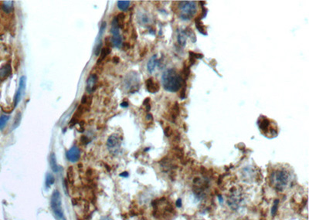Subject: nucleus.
<instances>
[{"mask_svg": "<svg viewBox=\"0 0 309 220\" xmlns=\"http://www.w3.org/2000/svg\"><path fill=\"white\" fill-rule=\"evenodd\" d=\"M162 81L164 89L169 92H176L186 84V81L174 69L165 71L162 76Z\"/></svg>", "mask_w": 309, "mask_h": 220, "instance_id": "f257e3e1", "label": "nucleus"}, {"mask_svg": "<svg viewBox=\"0 0 309 220\" xmlns=\"http://www.w3.org/2000/svg\"><path fill=\"white\" fill-rule=\"evenodd\" d=\"M270 180L274 188L278 191H284L290 184L291 174L285 169H278L271 173Z\"/></svg>", "mask_w": 309, "mask_h": 220, "instance_id": "f03ea898", "label": "nucleus"}, {"mask_svg": "<svg viewBox=\"0 0 309 220\" xmlns=\"http://www.w3.org/2000/svg\"><path fill=\"white\" fill-rule=\"evenodd\" d=\"M179 9L180 11L179 18L182 20H189L197 13V4L194 1H180Z\"/></svg>", "mask_w": 309, "mask_h": 220, "instance_id": "7ed1b4c3", "label": "nucleus"}, {"mask_svg": "<svg viewBox=\"0 0 309 220\" xmlns=\"http://www.w3.org/2000/svg\"><path fill=\"white\" fill-rule=\"evenodd\" d=\"M50 205H51L52 211L57 220H67L62 205L61 195L59 191L55 190L53 192L50 200Z\"/></svg>", "mask_w": 309, "mask_h": 220, "instance_id": "20e7f679", "label": "nucleus"}, {"mask_svg": "<svg viewBox=\"0 0 309 220\" xmlns=\"http://www.w3.org/2000/svg\"><path fill=\"white\" fill-rule=\"evenodd\" d=\"M272 123L273 122H271V120L264 116L259 119V122H258L259 128L262 131V133L264 135H267V137L268 134H271L270 138H274L277 135V127H273Z\"/></svg>", "mask_w": 309, "mask_h": 220, "instance_id": "39448f33", "label": "nucleus"}, {"mask_svg": "<svg viewBox=\"0 0 309 220\" xmlns=\"http://www.w3.org/2000/svg\"><path fill=\"white\" fill-rule=\"evenodd\" d=\"M111 32H112V43L113 44V46L117 47V48L122 46V36H121L120 34V27H119L118 24H117L115 17L114 18V19H113L112 21Z\"/></svg>", "mask_w": 309, "mask_h": 220, "instance_id": "423d86ee", "label": "nucleus"}, {"mask_svg": "<svg viewBox=\"0 0 309 220\" xmlns=\"http://www.w3.org/2000/svg\"><path fill=\"white\" fill-rule=\"evenodd\" d=\"M26 82H27L26 76H21L20 81H19V89L17 90V92H16L14 97V107H16L18 105L19 102L20 101L22 94H24V90H25L26 88Z\"/></svg>", "mask_w": 309, "mask_h": 220, "instance_id": "0eeeda50", "label": "nucleus"}, {"mask_svg": "<svg viewBox=\"0 0 309 220\" xmlns=\"http://www.w3.org/2000/svg\"><path fill=\"white\" fill-rule=\"evenodd\" d=\"M80 157H81V152L77 146H73L67 152V158L70 162H77L80 159Z\"/></svg>", "mask_w": 309, "mask_h": 220, "instance_id": "6e6552de", "label": "nucleus"}, {"mask_svg": "<svg viewBox=\"0 0 309 220\" xmlns=\"http://www.w3.org/2000/svg\"><path fill=\"white\" fill-rule=\"evenodd\" d=\"M97 76L95 73H92L89 76L87 81V87L86 90L87 92L91 93L95 90L96 86H97Z\"/></svg>", "mask_w": 309, "mask_h": 220, "instance_id": "1a4fd4ad", "label": "nucleus"}, {"mask_svg": "<svg viewBox=\"0 0 309 220\" xmlns=\"http://www.w3.org/2000/svg\"><path fill=\"white\" fill-rule=\"evenodd\" d=\"M106 26H107V23H106V22H103L102 24H101V29H100L99 35H98V37H97V45H96L95 51H94L96 56H97V55L100 54L101 49H102V42H101L102 41V40H101V37H102V34L104 33V30H105Z\"/></svg>", "mask_w": 309, "mask_h": 220, "instance_id": "9d476101", "label": "nucleus"}, {"mask_svg": "<svg viewBox=\"0 0 309 220\" xmlns=\"http://www.w3.org/2000/svg\"><path fill=\"white\" fill-rule=\"evenodd\" d=\"M12 73V68H11L10 64L6 63V64L2 65L0 68V81H4L5 80L7 79Z\"/></svg>", "mask_w": 309, "mask_h": 220, "instance_id": "9b49d317", "label": "nucleus"}, {"mask_svg": "<svg viewBox=\"0 0 309 220\" xmlns=\"http://www.w3.org/2000/svg\"><path fill=\"white\" fill-rule=\"evenodd\" d=\"M146 87L148 92L152 93V94L159 90V84L158 82L154 81L152 77L148 78L146 81Z\"/></svg>", "mask_w": 309, "mask_h": 220, "instance_id": "f8f14e48", "label": "nucleus"}, {"mask_svg": "<svg viewBox=\"0 0 309 220\" xmlns=\"http://www.w3.org/2000/svg\"><path fill=\"white\" fill-rule=\"evenodd\" d=\"M120 142H121V140L120 138H119V137L116 134H112L111 135V136L108 138V139H107V144L109 148H113L120 145Z\"/></svg>", "mask_w": 309, "mask_h": 220, "instance_id": "ddd939ff", "label": "nucleus"}, {"mask_svg": "<svg viewBox=\"0 0 309 220\" xmlns=\"http://www.w3.org/2000/svg\"><path fill=\"white\" fill-rule=\"evenodd\" d=\"M158 63V60H157L156 55H154V56H152L149 61L148 62V64H147V68H148V71H149V73H152L154 71L155 66H156V65Z\"/></svg>", "mask_w": 309, "mask_h": 220, "instance_id": "4468645a", "label": "nucleus"}, {"mask_svg": "<svg viewBox=\"0 0 309 220\" xmlns=\"http://www.w3.org/2000/svg\"><path fill=\"white\" fill-rule=\"evenodd\" d=\"M178 43L181 46H184L186 43V39H187V34H186V30H179V33H178Z\"/></svg>", "mask_w": 309, "mask_h": 220, "instance_id": "2eb2a0df", "label": "nucleus"}, {"mask_svg": "<svg viewBox=\"0 0 309 220\" xmlns=\"http://www.w3.org/2000/svg\"><path fill=\"white\" fill-rule=\"evenodd\" d=\"M3 12L6 13H10L13 10V2L12 1H4L2 6Z\"/></svg>", "mask_w": 309, "mask_h": 220, "instance_id": "dca6fc26", "label": "nucleus"}, {"mask_svg": "<svg viewBox=\"0 0 309 220\" xmlns=\"http://www.w3.org/2000/svg\"><path fill=\"white\" fill-rule=\"evenodd\" d=\"M50 167H51L52 170L54 172H57L59 171V166L57 165L56 156H55L54 153H51L50 156Z\"/></svg>", "mask_w": 309, "mask_h": 220, "instance_id": "f3484780", "label": "nucleus"}, {"mask_svg": "<svg viewBox=\"0 0 309 220\" xmlns=\"http://www.w3.org/2000/svg\"><path fill=\"white\" fill-rule=\"evenodd\" d=\"M179 115V106L178 102H176L174 105H173L172 108L171 110V117H172V122L176 121V117H178V115Z\"/></svg>", "mask_w": 309, "mask_h": 220, "instance_id": "a211bd4d", "label": "nucleus"}, {"mask_svg": "<svg viewBox=\"0 0 309 220\" xmlns=\"http://www.w3.org/2000/svg\"><path fill=\"white\" fill-rule=\"evenodd\" d=\"M110 52H111V50L109 49V47H107V46H106V47H102V49H101V56H100V57L98 59V61H97V63H101V62L103 61V60H104V59L106 58V56H107V55L110 53Z\"/></svg>", "mask_w": 309, "mask_h": 220, "instance_id": "6ab92c4d", "label": "nucleus"}, {"mask_svg": "<svg viewBox=\"0 0 309 220\" xmlns=\"http://www.w3.org/2000/svg\"><path fill=\"white\" fill-rule=\"evenodd\" d=\"M117 7L121 10H127V8L130 6V1H124V0H120L117 1Z\"/></svg>", "mask_w": 309, "mask_h": 220, "instance_id": "aec40b11", "label": "nucleus"}, {"mask_svg": "<svg viewBox=\"0 0 309 220\" xmlns=\"http://www.w3.org/2000/svg\"><path fill=\"white\" fill-rule=\"evenodd\" d=\"M55 178L54 176L52 175L51 173H47V177H46V186L47 188H50L52 185L54 184Z\"/></svg>", "mask_w": 309, "mask_h": 220, "instance_id": "412c9836", "label": "nucleus"}, {"mask_svg": "<svg viewBox=\"0 0 309 220\" xmlns=\"http://www.w3.org/2000/svg\"><path fill=\"white\" fill-rule=\"evenodd\" d=\"M196 26H197V28L198 30L199 31V32H201L203 35H207V32L206 31V27L202 25V23L201 22L200 19H196Z\"/></svg>", "mask_w": 309, "mask_h": 220, "instance_id": "4be33fe9", "label": "nucleus"}, {"mask_svg": "<svg viewBox=\"0 0 309 220\" xmlns=\"http://www.w3.org/2000/svg\"><path fill=\"white\" fill-rule=\"evenodd\" d=\"M9 119V116H8V115H2V116L0 117V130L2 129V128L6 126V125L7 124Z\"/></svg>", "mask_w": 309, "mask_h": 220, "instance_id": "5701e85b", "label": "nucleus"}, {"mask_svg": "<svg viewBox=\"0 0 309 220\" xmlns=\"http://www.w3.org/2000/svg\"><path fill=\"white\" fill-rule=\"evenodd\" d=\"M67 179L69 181V182L70 184H73V181H74V175H73V168L70 167L68 169L67 172Z\"/></svg>", "mask_w": 309, "mask_h": 220, "instance_id": "b1692460", "label": "nucleus"}, {"mask_svg": "<svg viewBox=\"0 0 309 220\" xmlns=\"http://www.w3.org/2000/svg\"><path fill=\"white\" fill-rule=\"evenodd\" d=\"M21 119H22V115H21V112H18L17 115L16 116V118H15V121L13 124V128H17L19 125L21 121Z\"/></svg>", "mask_w": 309, "mask_h": 220, "instance_id": "393cba45", "label": "nucleus"}, {"mask_svg": "<svg viewBox=\"0 0 309 220\" xmlns=\"http://www.w3.org/2000/svg\"><path fill=\"white\" fill-rule=\"evenodd\" d=\"M164 131H165V134H166L167 137H169L170 135H171V134L172 133V129H171V128H170V127H166Z\"/></svg>", "mask_w": 309, "mask_h": 220, "instance_id": "a878e982", "label": "nucleus"}, {"mask_svg": "<svg viewBox=\"0 0 309 220\" xmlns=\"http://www.w3.org/2000/svg\"><path fill=\"white\" fill-rule=\"evenodd\" d=\"M277 201H275V203H274V206H273V208H272V210H271V213H272L273 215H275V213H277Z\"/></svg>", "mask_w": 309, "mask_h": 220, "instance_id": "bb28decb", "label": "nucleus"}, {"mask_svg": "<svg viewBox=\"0 0 309 220\" xmlns=\"http://www.w3.org/2000/svg\"><path fill=\"white\" fill-rule=\"evenodd\" d=\"M180 97L181 99H184L186 97V87H183L182 90H181V94H180Z\"/></svg>", "mask_w": 309, "mask_h": 220, "instance_id": "cd10ccee", "label": "nucleus"}, {"mask_svg": "<svg viewBox=\"0 0 309 220\" xmlns=\"http://www.w3.org/2000/svg\"><path fill=\"white\" fill-rule=\"evenodd\" d=\"M81 103L82 104H86L87 103V96L84 95L82 97V100H81Z\"/></svg>", "mask_w": 309, "mask_h": 220, "instance_id": "c85d7f7f", "label": "nucleus"}, {"mask_svg": "<svg viewBox=\"0 0 309 220\" xmlns=\"http://www.w3.org/2000/svg\"><path fill=\"white\" fill-rule=\"evenodd\" d=\"M121 107H128V102L127 101H123L121 104Z\"/></svg>", "mask_w": 309, "mask_h": 220, "instance_id": "c756f323", "label": "nucleus"}, {"mask_svg": "<svg viewBox=\"0 0 309 220\" xmlns=\"http://www.w3.org/2000/svg\"><path fill=\"white\" fill-rule=\"evenodd\" d=\"M146 118H147V120H152V115H151V114H148L147 115V117H146Z\"/></svg>", "mask_w": 309, "mask_h": 220, "instance_id": "7c9ffc66", "label": "nucleus"}, {"mask_svg": "<svg viewBox=\"0 0 309 220\" xmlns=\"http://www.w3.org/2000/svg\"><path fill=\"white\" fill-rule=\"evenodd\" d=\"M176 205H177L178 207H180L181 205H182V201H181V199H178L177 200V203H176Z\"/></svg>", "mask_w": 309, "mask_h": 220, "instance_id": "2f4dec72", "label": "nucleus"}, {"mask_svg": "<svg viewBox=\"0 0 309 220\" xmlns=\"http://www.w3.org/2000/svg\"><path fill=\"white\" fill-rule=\"evenodd\" d=\"M101 220H113L112 218L108 217V216H104V217L101 218Z\"/></svg>", "mask_w": 309, "mask_h": 220, "instance_id": "473e14b6", "label": "nucleus"}, {"mask_svg": "<svg viewBox=\"0 0 309 220\" xmlns=\"http://www.w3.org/2000/svg\"><path fill=\"white\" fill-rule=\"evenodd\" d=\"M149 100H150L149 98L145 99V101H144V104H145V105H147V104H148V102H149Z\"/></svg>", "mask_w": 309, "mask_h": 220, "instance_id": "72a5a7b5", "label": "nucleus"}, {"mask_svg": "<svg viewBox=\"0 0 309 220\" xmlns=\"http://www.w3.org/2000/svg\"><path fill=\"white\" fill-rule=\"evenodd\" d=\"M127 175H128L127 172H124V173L121 174V176H125V177H127Z\"/></svg>", "mask_w": 309, "mask_h": 220, "instance_id": "f704fd0d", "label": "nucleus"}]
</instances>
